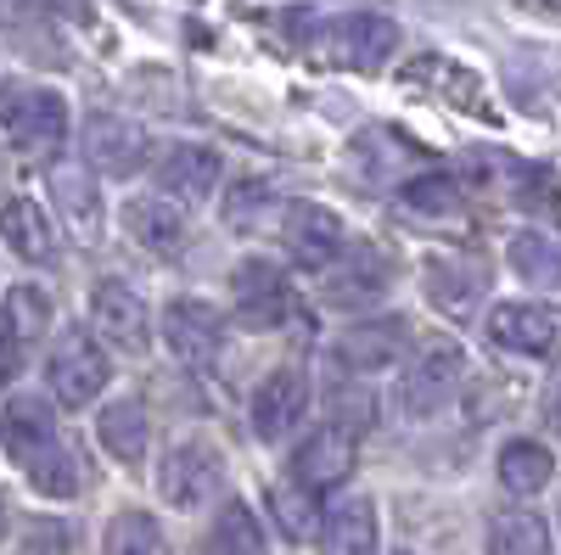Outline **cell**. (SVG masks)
Wrapping results in <instances>:
<instances>
[{
    "label": "cell",
    "mask_w": 561,
    "mask_h": 555,
    "mask_svg": "<svg viewBox=\"0 0 561 555\" xmlns=\"http://www.w3.org/2000/svg\"><path fill=\"white\" fill-rule=\"evenodd\" d=\"M68 141V107L57 90H0V152H23V158H39V152H57Z\"/></svg>",
    "instance_id": "1"
},
{
    "label": "cell",
    "mask_w": 561,
    "mask_h": 555,
    "mask_svg": "<svg viewBox=\"0 0 561 555\" xmlns=\"http://www.w3.org/2000/svg\"><path fill=\"white\" fill-rule=\"evenodd\" d=\"M230 298H237L242 326H253V332H275V326H287L293 309H298L293 281H287V275H280L270 258H242V264H237V275H230Z\"/></svg>",
    "instance_id": "2"
},
{
    "label": "cell",
    "mask_w": 561,
    "mask_h": 555,
    "mask_svg": "<svg viewBox=\"0 0 561 555\" xmlns=\"http://www.w3.org/2000/svg\"><path fill=\"white\" fill-rule=\"evenodd\" d=\"M320 57L325 62H343V68H359V73H377L393 45H399V28L377 12H348V18H332L320 34Z\"/></svg>",
    "instance_id": "3"
},
{
    "label": "cell",
    "mask_w": 561,
    "mask_h": 555,
    "mask_svg": "<svg viewBox=\"0 0 561 555\" xmlns=\"http://www.w3.org/2000/svg\"><path fill=\"white\" fill-rule=\"evenodd\" d=\"M45 370H51V393H57L62 404H73V409L90 404V398L107 388V377H113L107 354L96 348V337H90V332H62Z\"/></svg>",
    "instance_id": "4"
},
{
    "label": "cell",
    "mask_w": 561,
    "mask_h": 555,
    "mask_svg": "<svg viewBox=\"0 0 561 555\" xmlns=\"http://www.w3.org/2000/svg\"><path fill=\"white\" fill-rule=\"evenodd\" d=\"M219 488H225V460H219L214 443H180L158 472V494L174 511H197V505Z\"/></svg>",
    "instance_id": "5"
},
{
    "label": "cell",
    "mask_w": 561,
    "mask_h": 555,
    "mask_svg": "<svg viewBox=\"0 0 561 555\" xmlns=\"http://www.w3.org/2000/svg\"><path fill=\"white\" fill-rule=\"evenodd\" d=\"M280 242L304 269H332L343 253V219L320 203H293L280 213Z\"/></svg>",
    "instance_id": "6"
},
{
    "label": "cell",
    "mask_w": 561,
    "mask_h": 555,
    "mask_svg": "<svg viewBox=\"0 0 561 555\" xmlns=\"http://www.w3.org/2000/svg\"><path fill=\"white\" fill-rule=\"evenodd\" d=\"M304 409H309V377H304V365H280V370H270V377L259 382L248 415H253V432L264 443H275V438H287L298 427Z\"/></svg>",
    "instance_id": "7"
},
{
    "label": "cell",
    "mask_w": 561,
    "mask_h": 555,
    "mask_svg": "<svg viewBox=\"0 0 561 555\" xmlns=\"http://www.w3.org/2000/svg\"><path fill=\"white\" fill-rule=\"evenodd\" d=\"M79 147H84V163L90 169L124 180V174H135L140 163H147V129L129 124V118H113V113H96V118L84 124Z\"/></svg>",
    "instance_id": "8"
},
{
    "label": "cell",
    "mask_w": 561,
    "mask_h": 555,
    "mask_svg": "<svg viewBox=\"0 0 561 555\" xmlns=\"http://www.w3.org/2000/svg\"><path fill=\"white\" fill-rule=\"evenodd\" d=\"M163 337L169 348L180 354V365L192 370H208L219 359V314L203 303V298H174L163 309Z\"/></svg>",
    "instance_id": "9"
},
{
    "label": "cell",
    "mask_w": 561,
    "mask_h": 555,
    "mask_svg": "<svg viewBox=\"0 0 561 555\" xmlns=\"http://www.w3.org/2000/svg\"><path fill=\"white\" fill-rule=\"evenodd\" d=\"M348 472H354V438H348L343 427H320V432H309L304 449L293 454V488H304V494L337 488Z\"/></svg>",
    "instance_id": "10"
},
{
    "label": "cell",
    "mask_w": 561,
    "mask_h": 555,
    "mask_svg": "<svg viewBox=\"0 0 561 555\" xmlns=\"http://www.w3.org/2000/svg\"><path fill=\"white\" fill-rule=\"evenodd\" d=\"M90 320H96V332H102L113 348H124V354H147V348H152V314H147V303H140L129 287H118V281L96 287Z\"/></svg>",
    "instance_id": "11"
},
{
    "label": "cell",
    "mask_w": 561,
    "mask_h": 555,
    "mask_svg": "<svg viewBox=\"0 0 561 555\" xmlns=\"http://www.w3.org/2000/svg\"><path fill=\"white\" fill-rule=\"evenodd\" d=\"M455 382H460V348L455 343H427V348H421V359L404 370L399 398H404L410 415H427V409H438L455 393Z\"/></svg>",
    "instance_id": "12"
},
{
    "label": "cell",
    "mask_w": 561,
    "mask_h": 555,
    "mask_svg": "<svg viewBox=\"0 0 561 555\" xmlns=\"http://www.w3.org/2000/svg\"><path fill=\"white\" fill-rule=\"evenodd\" d=\"M489 337L511 354L550 359L556 354V309L550 303H500L489 314Z\"/></svg>",
    "instance_id": "13"
},
{
    "label": "cell",
    "mask_w": 561,
    "mask_h": 555,
    "mask_svg": "<svg viewBox=\"0 0 561 555\" xmlns=\"http://www.w3.org/2000/svg\"><path fill=\"white\" fill-rule=\"evenodd\" d=\"M489 292V269L466 258H427V298L449 320H472Z\"/></svg>",
    "instance_id": "14"
},
{
    "label": "cell",
    "mask_w": 561,
    "mask_h": 555,
    "mask_svg": "<svg viewBox=\"0 0 561 555\" xmlns=\"http://www.w3.org/2000/svg\"><path fill=\"white\" fill-rule=\"evenodd\" d=\"M219 180V152L208 147H169L163 163H158V197H180V203H208Z\"/></svg>",
    "instance_id": "15"
},
{
    "label": "cell",
    "mask_w": 561,
    "mask_h": 555,
    "mask_svg": "<svg viewBox=\"0 0 561 555\" xmlns=\"http://www.w3.org/2000/svg\"><path fill=\"white\" fill-rule=\"evenodd\" d=\"M51 203L73 224L79 242H102V192H96V180H90L84 169H68V163L51 169Z\"/></svg>",
    "instance_id": "16"
},
{
    "label": "cell",
    "mask_w": 561,
    "mask_h": 555,
    "mask_svg": "<svg viewBox=\"0 0 561 555\" xmlns=\"http://www.w3.org/2000/svg\"><path fill=\"white\" fill-rule=\"evenodd\" d=\"M124 230L147 253H180L185 247V213L169 197H135V203H124Z\"/></svg>",
    "instance_id": "17"
},
{
    "label": "cell",
    "mask_w": 561,
    "mask_h": 555,
    "mask_svg": "<svg viewBox=\"0 0 561 555\" xmlns=\"http://www.w3.org/2000/svg\"><path fill=\"white\" fill-rule=\"evenodd\" d=\"M320 555H377V505L343 499L320 528Z\"/></svg>",
    "instance_id": "18"
},
{
    "label": "cell",
    "mask_w": 561,
    "mask_h": 555,
    "mask_svg": "<svg viewBox=\"0 0 561 555\" xmlns=\"http://www.w3.org/2000/svg\"><path fill=\"white\" fill-rule=\"evenodd\" d=\"M388 281H393V258H388L382 247H354V253L332 269L325 292H332L337 303H365V298L388 292Z\"/></svg>",
    "instance_id": "19"
},
{
    "label": "cell",
    "mask_w": 561,
    "mask_h": 555,
    "mask_svg": "<svg viewBox=\"0 0 561 555\" xmlns=\"http://www.w3.org/2000/svg\"><path fill=\"white\" fill-rule=\"evenodd\" d=\"M0 230H7V247L28 264H51L57 258V236L51 224H45V213L28 203V197H12L7 208H0Z\"/></svg>",
    "instance_id": "20"
},
{
    "label": "cell",
    "mask_w": 561,
    "mask_h": 555,
    "mask_svg": "<svg viewBox=\"0 0 561 555\" xmlns=\"http://www.w3.org/2000/svg\"><path fill=\"white\" fill-rule=\"evenodd\" d=\"M0 432H7V449H12L18 466H28L39 449H51V443H57L51 409H45L39 398H12V404H7V427H0Z\"/></svg>",
    "instance_id": "21"
},
{
    "label": "cell",
    "mask_w": 561,
    "mask_h": 555,
    "mask_svg": "<svg viewBox=\"0 0 561 555\" xmlns=\"http://www.w3.org/2000/svg\"><path fill=\"white\" fill-rule=\"evenodd\" d=\"M102 443L107 454L118 460V466H140V454H147V409H140L135 398H118L102 409Z\"/></svg>",
    "instance_id": "22"
},
{
    "label": "cell",
    "mask_w": 561,
    "mask_h": 555,
    "mask_svg": "<svg viewBox=\"0 0 561 555\" xmlns=\"http://www.w3.org/2000/svg\"><path fill=\"white\" fill-rule=\"evenodd\" d=\"M556 477V454L545 449V443H534V438H517V443H505L500 449V483L511 488V494H539L545 483Z\"/></svg>",
    "instance_id": "23"
},
{
    "label": "cell",
    "mask_w": 561,
    "mask_h": 555,
    "mask_svg": "<svg viewBox=\"0 0 561 555\" xmlns=\"http://www.w3.org/2000/svg\"><path fill=\"white\" fill-rule=\"evenodd\" d=\"M399 348H404V326H399V320H377V326H354V332H343L337 359L354 365V370H370V365H393Z\"/></svg>",
    "instance_id": "24"
},
{
    "label": "cell",
    "mask_w": 561,
    "mask_h": 555,
    "mask_svg": "<svg viewBox=\"0 0 561 555\" xmlns=\"http://www.w3.org/2000/svg\"><path fill=\"white\" fill-rule=\"evenodd\" d=\"M203 555H264L259 517L248 511V505L230 499L225 511H219V522H214V533H208V544H203Z\"/></svg>",
    "instance_id": "25"
},
{
    "label": "cell",
    "mask_w": 561,
    "mask_h": 555,
    "mask_svg": "<svg viewBox=\"0 0 561 555\" xmlns=\"http://www.w3.org/2000/svg\"><path fill=\"white\" fill-rule=\"evenodd\" d=\"M489 555H550V528L534 511H500L489 528Z\"/></svg>",
    "instance_id": "26"
},
{
    "label": "cell",
    "mask_w": 561,
    "mask_h": 555,
    "mask_svg": "<svg viewBox=\"0 0 561 555\" xmlns=\"http://www.w3.org/2000/svg\"><path fill=\"white\" fill-rule=\"evenodd\" d=\"M107 555H174V550L147 511H118L107 522Z\"/></svg>",
    "instance_id": "27"
},
{
    "label": "cell",
    "mask_w": 561,
    "mask_h": 555,
    "mask_svg": "<svg viewBox=\"0 0 561 555\" xmlns=\"http://www.w3.org/2000/svg\"><path fill=\"white\" fill-rule=\"evenodd\" d=\"M45 326H51V298L39 287H12L7 292V337L34 343V337H45Z\"/></svg>",
    "instance_id": "28"
},
{
    "label": "cell",
    "mask_w": 561,
    "mask_h": 555,
    "mask_svg": "<svg viewBox=\"0 0 561 555\" xmlns=\"http://www.w3.org/2000/svg\"><path fill=\"white\" fill-rule=\"evenodd\" d=\"M28 483L45 494V499H68L73 488H79V466H73V449H62V443H51V449H39L34 460H28Z\"/></svg>",
    "instance_id": "29"
},
{
    "label": "cell",
    "mask_w": 561,
    "mask_h": 555,
    "mask_svg": "<svg viewBox=\"0 0 561 555\" xmlns=\"http://www.w3.org/2000/svg\"><path fill=\"white\" fill-rule=\"evenodd\" d=\"M460 203H466V192L449 174H415L404 185V208H415V213H460Z\"/></svg>",
    "instance_id": "30"
},
{
    "label": "cell",
    "mask_w": 561,
    "mask_h": 555,
    "mask_svg": "<svg viewBox=\"0 0 561 555\" xmlns=\"http://www.w3.org/2000/svg\"><path fill=\"white\" fill-rule=\"evenodd\" d=\"M511 264H517L528 281H539V287H550L556 281V242L550 236H539V230H523L517 242H511Z\"/></svg>",
    "instance_id": "31"
},
{
    "label": "cell",
    "mask_w": 561,
    "mask_h": 555,
    "mask_svg": "<svg viewBox=\"0 0 561 555\" xmlns=\"http://www.w3.org/2000/svg\"><path fill=\"white\" fill-rule=\"evenodd\" d=\"M264 208H270V185L264 180H237L225 192V224L230 230H253Z\"/></svg>",
    "instance_id": "32"
},
{
    "label": "cell",
    "mask_w": 561,
    "mask_h": 555,
    "mask_svg": "<svg viewBox=\"0 0 561 555\" xmlns=\"http://www.w3.org/2000/svg\"><path fill=\"white\" fill-rule=\"evenodd\" d=\"M270 505H275V517H280V528H287L293 539L314 533V499H309L304 488H275V494H270Z\"/></svg>",
    "instance_id": "33"
},
{
    "label": "cell",
    "mask_w": 561,
    "mask_h": 555,
    "mask_svg": "<svg viewBox=\"0 0 561 555\" xmlns=\"http://www.w3.org/2000/svg\"><path fill=\"white\" fill-rule=\"evenodd\" d=\"M28 550L34 555H68V528L62 522H28Z\"/></svg>",
    "instance_id": "34"
},
{
    "label": "cell",
    "mask_w": 561,
    "mask_h": 555,
    "mask_svg": "<svg viewBox=\"0 0 561 555\" xmlns=\"http://www.w3.org/2000/svg\"><path fill=\"white\" fill-rule=\"evenodd\" d=\"M18 370H23V354H18V343H12L7 332H0V388H12Z\"/></svg>",
    "instance_id": "35"
},
{
    "label": "cell",
    "mask_w": 561,
    "mask_h": 555,
    "mask_svg": "<svg viewBox=\"0 0 561 555\" xmlns=\"http://www.w3.org/2000/svg\"><path fill=\"white\" fill-rule=\"evenodd\" d=\"M0 533H7V505H0Z\"/></svg>",
    "instance_id": "36"
}]
</instances>
